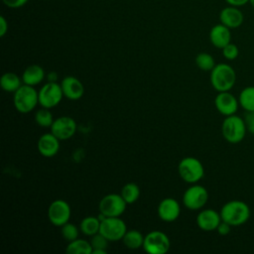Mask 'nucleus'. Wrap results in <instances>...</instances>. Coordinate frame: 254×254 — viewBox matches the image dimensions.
<instances>
[{
  "label": "nucleus",
  "instance_id": "nucleus-12",
  "mask_svg": "<svg viewBox=\"0 0 254 254\" xmlns=\"http://www.w3.org/2000/svg\"><path fill=\"white\" fill-rule=\"evenodd\" d=\"M76 131V122L69 116H61L54 120L51 132L60 140L71 138Z\"/></svg>",
  "mask_w": 254,
  "mask_h": 254
},
{
  "label": "nucleus",
  "instance_id": "nucleus-10",
  "mask_svg": "<svg viewBox=\"0 0 254 254\" xmlns=\"http://www.w3.org/2000/svg\"><path fill=\"white\" fill-rule=\"evenodd\" d=\"M64 97V92L61 83L56 81H49L44 84L39 90V103L42 107L53 108L62 101Z\"/></svg>",
  "mask_w": 254,
  "mask_h": 254
},
{
  "label": "nucleus",
  "instance_id": "nucleus-3",
  "mask_svg": "<svg viewBox=\"0 0 254 254\" xmlns=\"http://www.w3.org/2000/svg\"><path fill=\"white\" fill-rule=\"evenodd\" d=\"M246 132L247 128L243 118L236 114L225 116L221 124V134L228 143H240L245 138Z\"/></svg>",
  "mask_w": 254,
  "mask_h": 254
},
{
  "label": "nucleus",
  "instance_id": "nucleus-37",
  "mask_svg": "<svg viewBox=\"0 0 254 254\" xmlns=\"http://www.w3.org/2000/svg\"><path fill=\"white\" fill-rule=\"evenodd\" d=\"M48 78L50 79V81H56V79H57V74L52 71V72H50V73L48 74Z\"/></svg>",
  "mask_w": 254,
  "mask_h": 254
},
{
  "label": "nucleus",
  "instance_id": "nucleus-16",
  "mask_svg": "<svg viewBox=\"0 0 254 254\" xmlns=\"http://www.w3.org/2000/svg\"><path fill=\"white\" fill-rule=\"evenodd\" d=\"M60 141L52 132L43 134L37 143L39 153L46 158L54 157L60 150Z\"/></svg>",
  "mask_w": 254,
  "mask_h": 254
},
{
  "label": "nucleus",
  "instance_id": "nucleus-17",
  "mask_svg": "<svg viewBox=\"0 0 254 254\" xmlns=\"http://www.w3.org/2000/svg\"><path fill=\"white\" fill-rule=\"evenodd\" d=\"M221 220L220 212H217L211 208L201 210L196 216V224L203 231L216 230Z\"/></svg>",
  "mask_w": 254,
  "mask_h": 254
},
{
  "label": "nucleus",
  "instance_id": "nucleus-34",
  "mask_svg": "<svg viewBox=\"0 0 254 254\" xmlns=\"http://www.w3.org/2000/svg\"><path fill=\"white\" fill-rule=\"evenodd\" d=\"M231 227H232V226H231L229 223H227V222L221 220V222L218 224V226H217V228H216V231L218 232V234L224 236V235L229 234V232H230V230H231Z\"/></svg>",
  "mask_w": 254,
  "mask_h": 254
},
{
  "label": "nucleus",
  "instance_id": "nucleus-28",
  "mask_svg": "<svg viewBox=\"0 0 254 254\" xmlns=\"http://www.w3.org/2000/svg\"><path fill=\"white\" fill-rule=\"evenodd\" d=\"M35 121L39 126L43 128H51L54 122V117L49 108L43 107L35 113Z\"/></svg>",
  "mask_w": 254,
  "mask_h": 254
},
{
  "label": "nucleus",
  "instance_id": "nucleus-23",
  "mask_svg": "<svg viewBox=\"0 0 254 254\" xmlns=\"http://www.w3.org/2000/svg\"><path fill=\"white\" fill-rule=\"evenodd\" d=\"M65 252L67 254H91L92 246L90 241L76 238L75 240L68 242Z\"/></svg>",
  "mask_w": 254,
  "mask_h": 254
},
{
  "label": "nucleus",
  "instance_id": "nucleus-27",
  "mask_svg": "<svg viewBox=\"0 0 254 254\" xmlns=\"http://www.w3.org/2000/svg\"><path fill=\"white\" fill-rule=\"evenodd\" d=\"M194 61L196 66L203 71H211L216 64L213 57L208 53L197 54Z\"/></svg>",
  "mask_w": 254,
  "mask_h": 254
},
{
  "label": "nucleus",
  "instance_id": "nucleus-38",
  "mask_svg": "<svg viewBox=\"0 0 254 254\" xmlns=\"http://www.w3.org/2000/svg\"><path fill=\"white\" fill-rule=\"evenodd\" d=\"M106 253H107V250L95 249V250H92V253H91V254H106Z\"/></svg>",
  "mask_w": 254,
  "mask_h": 254
},
{
  "label": "nucleus",
  "instance_id": "nucleus-35",
  "mask_svg": "<svg viewBox=\"0 0 254 254\" xmlns=\"http://www.w3.org/2000/svg\"><path fill=\"white\" fill-rule=\"evenodd\" d=\"M8 32V22L4 16L0 17V37H4Z\"/></svg>",
  "mask_w": 254,
  "mask_h": 254
},
{
  "label": "nucleus",
  "instance_id": "nucleus-1",
  "mask_svg": "<svg viewBox=\"0 0 254 254\" xmlns=\"http://www.w3.org/2000/svg\"><path fill=\"white\" fill-rule=\"evenodd\" d=\"M219 212L221 219L231 226L243 225L251 215L249 205L240 199H232L225 202Z\"/></svg>",
  "mask_w": 254,
  "mask_h": 254
},
{
  "label": "nucleus",
  "instance_id": "nucleus-18",
  "mask_svg": "<svg viewBox=\"0 0 254 254\" xmlns=\"http://www.w3.org/2000/svg\"><path fill=\"white\" fill-rule=\"evenodd\" d=\"M61 86L64 92V96L69 100H78L84 93L82 82L75 76H65L62 80Z\"/></svg>",
  "mask_w": 254,
  "mask_h": 254
},
{
  "label": "nucleus",
  "instance_id": "nucleus-20",
  "mask_svg": "<svg viewBox=\"0 0 254 254\" xmlns=\"http://www.w3.org/2000/svg\"><path fill=\"white\" fill-rule=\"evenodd\" d=\"M45 78V70L39 64H31L27 66L22 74L24 84L35 86L41 83Z\"/></svg>",
  "mask_w": 254,
  "mask_h": 254
},
{
  "label": "nucleus",
  "instance_id": "nucleus-13",
  "mask_svg": "<svg viewBox=\"0 0 254 254\" xmlns=\"http://www.w3.org/2000/svg\"><path fill=\"white\" fill-rule=\"evenodd\" d=\"M214 106L220 114L229 116L236 114L240 105L238 98L235 97L232 93L229 91H221L218 92L214 98Z\"/></svg>",
  "mask_w": 254,
  "mask_h": 254
},
{
  "label": "nucleus",
  "instance_id": "nucleus-30",
  "mask_svg": "<svg viewBox=\"0 0 254 254\" xmlns=\"http://www.w3.org/2000/svg\"><path fill=\"white\" fill-rule=\"evenodd\" d=\"M108 240L101 234V233H96L91 236L90 239V244L92 246V250L95 249H101V250H106L108 246Z\"/></svg>",
  "mask_w": 254,
  "mask_h": 254
},
{
  "label": "nucleus",
  "instance_id": "nucleus-2",
  "mask_svg": "<svg viewBox=\"0 0 254 254\" xmlns=\"http://www.w3.org/2000/svg\"><path fill=\"white\" fill-rule=\"evenodd\" d=\"M211 86L217 91H229L236 82V72L234 68L227 64H217L210 71Z\"/></svg>",
  "mask_w": 254,
  "mask_h": 254
},
{
  "label": "nucleus",
  "instance_id": "nucleus-14",
  "mask_svg": "<svg viewBox=\"0 0 254 254\" xmlns=\"http://www.w3.org/2000/svg\"><path fill=\"white\" fill-rule=\"evenodd\" d=\"M181 213V205L177 199L166 197L158 205V216L166 222L175 221Z\"/></svg>",
  "mask_w": 254,
  "mask_h": 254
},
{
  "label": "nucleus",
  "instance_id": "nucleus-15",
  "mask_svg": "<svg viewBox=\"0 0 254 254\" xmlns=\"http://www.w3.org/2000/svg\"><path fill=\"white\" fill-rule=\"evenodd\" d=\"M219 21L229 29H236L243 24L244 15L239 7L229 5L220 11Z\"/></svg>",
  "mask_w": 254,
  "mask_h": 254
},
{
  "label": "nucleus",
  "instance_id": "nucleus-11",
  "mask_svg": "<svg viewBox=\"0 0 254 254\" xmlns=\"http://www.w3.org/2000/svg\"><path fill=\"white\" fill-rule=\"evenodd\" d=\"M71 209L69 204L64 199L54 200L48 208V217L55 226H63L69 221Z\"/></svg>",
  "mask_w": 254,
  "mask_h": 254
},
{
  "label": "nucleus",
  "instance_id": "nucleus-25",
  "mask_svg": "<svg viewBox=\"0 0 254 254\" xmlns=\"http://www.w3.org/2000/svg\"><path fill=\"white\" fill-rule=\"evenodd\" d=\"M238 101L245 111H254V86L244 87L238 95Z\"/></svg>",
  "mask_w": 254,
  "mask_h": 254
},
{
  "label": "nucleus",
  "instance_id": "nucleus-22",
  "mask_svg": "<svg viewBox=\"0 0 254 254\" xmlns=\"http://www.w3.org/2000/svg\"><path fill=\"white\" fill-rule=\"evenodd\" d=\"M144 238L145 236H143V234L139 230L130 229L126 231L122 238V241L128 249L135 250L143 247Z\"/></svg>",
  "mask_w": 254,
  "mask_h": 254
},
{
  "label": "nucleus",
  "instance_id": "nucleus-31",
  "mask_svg": "<svg viewBox=\"0 0 254 254\" xmlns=\"http://www.w3.org/2000/svg\"><path fill=\"white\" fill-rule=\"evenodd\" d=\"M221 50H222V56L227 61H234L239 56V49L235 44L229 43Z\"/></svg>",
  "mask_w": 254,
  "mask_h": 254
},
{
  "label": "nucleus",
  "instance_id": "nucleus-21",
  "mask_svg": "<svg viewBox=\"0 0 254 254\" xmlns=\"http://www.w3.org/2000/svg\"><path fill=\"white\" fill-rule=\"evenodd\" d=\"M22 77L20 78L19 75H17L14 72L8 71L5 72L0 79V84L3 90L7 92H15L17 89H19L22 85Z\"/></svg>",
  "mask_w": 254,
  "mask_h": 254
},
{
  "label": "nucleus",
  "instance_id": "nucleus-26",
  "mask_svg": "<svg viewBox=\"0 0 254 254\" xmlns=\"http://www.w3.org/2000/svg\"><path fill=\"white\" fill-rule=\"evenodd\" d=\"M120 194L127 204H131L138 200L140 196V189L135 183H127L123 186Z\"/></svg>",
  "mask_w": 254,
  "mask_h": 254
},
{
  "label": "nucleus",
  "instance_id": "nucleus-24",
  "mask_svg": "<svg viewBox=\"0 0 254 254\" xmlns=\"http://www.w3.org/2000/svg\"><path fill=\"white\" fill-rule=\"evenodd\" d=\"M79 229L84 235L91 237L99 232L100 219L98 216H86L80 221Z\"/></svg>",
  "mask_w": 254,
  "mask_h": 254
},
{
  "label": "nucleus",
  "instance_id": "nucleus-36",
  "mask_svg": "<svg viewBox=\"0 0 254 254\" xmlns=\"http://www.w3.org/2000/svg\"><path fill=\"white\" fill-rule=\"evenodd\" d=\"M225 1L228 5L235 6V7H241V6H244L245 4L249 3V0H225Z\"/></svg>",
  "mask_w": 254,
  "mask_h": 254
},
{
  "label": "nucleus",
  "instance_id": "nucleus-19",
  "mask_svg": "<svg viewBox=\"0 0 254 254\" xmlns=\"http://www.w3.org/2000/svg\"><path fill=\"white\" fill-rule=\"evenodd\" d=\"M231 29L223 24L214 25L209 32L210 43L217 49H222L229 43H231Z\"/></svg>",
  "mask_w": 254,
  "mask_h": 254
},
{
  "label": "nucleus",
  "instance_id": "nucleus-4",
  "mask_svg": "<svg viewBox=\"0 0 254 254\" xmlns=\"http://www.w3.org/2000/svg\"><path fill=\"white\" fill-rule=\"evenodd\" d=\"M13 103L20 113H30L39 103V91L32 85L22 84L21 87L14 92Z\"/></svg>",
  "mask_w": 254,
  "mask_h": 254
},
{
  "label": "nucleus",
  "instance_id": "nucleus-9",
  "mask_svg": "<svg viewBox=\"0 0 254 254\" xmlns=\"http://www.w3.org/2000/svg\"><path fill=\"white\" fill-rule=\"evenodd\" d=\"M127 202L118 193H109L104 195L99 201V212L106 217L121 216L126 209Z\"/></svg>",
  "mask_w": 254,
  "mask_h": 254
},
{
  "label": "nucleus",
  "instance_id": "nucleus-7",
  "mask_svg": "<svg viewBox=\"0 0 254 254\" xmlns=\"http://www.w3.org/2000/svg\"><path fill=\"white\" fill-rule=\"evenodd\" d=\"M127 231V226L120 216L105 217L100 221L99 233H101L108 241L115 242L122 240Z\"/></svg>",
  "mask_w": 254,
  "mask_h": 254
},
{
  "label": "nucleus",
  "instance_id": "nucleus-32",
  "mask_svg": "<svg viewBox=\"0 0 254 254\" xmlns=\"http://www.w3.org/2000/svg\"><path fill=\"white\" fill-rule=\"evenodd\" d=\"M244 120H245L247 131L252 135H254V111L247 112Z\"/></svg>",
  "mask_w": 254,
  "mask_h": 254
},
{
  "label": "nucleus",
  "instance_id": "nucleus-8",
  "mask_svg": "<svg viewBox=\"0 0 254 254\" xmlns=\"http://www.w3.org/2000/svg\"><path fill=\"white\" fill-rule=\"evenodd\" d=\"M208 200L207 190L200 185L193 184L186 190L183 195L184 205L190 210H198L202 208Z\"/></svg>",
  "mask_w": 254,
  "mask_h": 254
},
{
  "label": "nucleus",
  "instance_id": "nucleus-5",
  "mask_svg": "<svg viewBox=\"0 0 254 254\" xmlns=\"http://www.w3.org/2000/svg\"><path fill=\"white\" fill-rule=\"evenodd\" d=\"M178 172L180 177L189 184L199 182L204 175V168L201 162L194 157H186L179 163Z\"/></svg>",
  "mask_w": 254,
  "mask_h": 254
},
{
  "label": "nucleus",
  "instance_id": "nucleus-6",
  "mask_svg": "<svg viewBox=\"0 0 254 254\" xmlns=\"http://www.w3.org/2000/svg\"><path fill=\"white\" fill-rule=\"evenodd\" d=\"M171 247V241L166 233L153 230L145 235L143 249L149 254H165Z\"/></svg>",
  "mask_w": 254,
  "mask_h": 254
},
{
  "label": "nucleus",
  "instance_id": "nucleus-39",
  "mask_svg": "<svg viewBox=\"0 0 254 254\" xmlns=\"http://www.w3.org/2000/svg\"><path fill=\"white\" fill-rule=\"evenodd\" d=\"M249 3H250L251 6L254 8V0H249Z\"/></svg>",
  "mask_w": 254,
  "mask_h": 254
},
{
  "label": "nucleus",
  "instance_id": "nucleus-33",
  "mask_svg": "<svg viewBox=\"0 0 254 254\" xmlns=\"http://www.w3.org/2000/svg\"><path fill=\"white\" fill-rule=\"evenodd\" d=\"M2 1L7 7L17 9V8L23 7L29 0H2Z\"/></svg>",
  "mask_w": 254,
  "mask_h": 254
},
{
  "label": "nucleus",
  "instance_id": "nucleus-29",
  "mask_svg": "<svg viewBox=\"0 0 254 254\" xmlns=\"http://www.w3.org/2000/svg\"><path fill=\"white\" fill-rule=\"evenodd\" d=\"M61 233L62 236L68 242L75 240L76 238H78V234H79V229L77 228L76 225H74L71 222H66L65 224H64L63 226H61Z\"/></svg>",
  "mask_w": 254,
  "mask_h": 254
}]
</instances>
